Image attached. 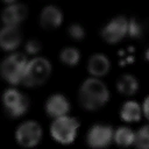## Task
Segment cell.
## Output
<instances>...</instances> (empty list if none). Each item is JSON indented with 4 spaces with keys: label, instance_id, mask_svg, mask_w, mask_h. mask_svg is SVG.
Masks as SVG:
<instances>
[{
    "label": "cell",
    "instance_id": "obj_1",
    "mask_svg": "<svg viewBox=\"0 0 149 149\" xmlns=\"http://www.w3.org/2000/svg\"><path fill=\"white\" fill-rule=\"evenodd\" d=\"M109 100V90L99 77H88L79 86L78 101L87 111H95Z\"/></svg>",
    "mask_w": 149,
    "mask_h": 149
},
{
    "label": "cell",
    "instance_id": "obj_9",
    "mask_svg": "<svg viewBox=\"0 0 149 149\" xmlns=\"http://www.w3.org/2000/svg\"><path fill=\"white\" fill-rule=\"evenodd\" d=\"M44 108H45V113L50 118L55 119V118H58V116L66 115L69 113L70 102H69V99L64 94L52 93L45 100Z\"/></svg>",
    "mask_w": 149,
    "mask_h": 149
},
{
    "label": "cell",
    "instance_id": "obj_16",
    "mask_svg": "<svg viewBox=\"0 0 149 149\" xmlns=\"http://www.w3.org/2000/svg\"><path fill=\"white\" fill-rule=\"evenodd\" d=\"M135 133L128 127H119L113 133V142L119 147H129L134 144Z\"/></svg>",
    "mask_w": 149,
    "mask_h": 149
},
{
    "label": "cell",
    "instance_id": "obj_5",
    "mask_svg": "<svg viewBox=\"0 0 149 149\" xmlns=\"http://www.w3.org/2000/svg\"><path fill=\"white\" fill-rule=\"evenodd\" d=\"M2 104L5 112L10 118L23 115L29 107V99L26 94L14 87H8L2 94Z\"/></svg>",
    "mask_w": 149,
    "mask_h": 149
},
{
    "label": "cell",
    "instance_id": "obj_18",
    "mask_svg": "<svg viewBox=\"0 0 149 149\" xmlns=\"http://www.w3.org/2000/svg\"><path fill=\"white\" fill-rule=\"evenodd\" d=\"M146 23L139 19V17H132L128 19V33L127 35H129L133 38H141L144 33H146Z\"/></svg>",
    "mask_w": 149,
    "mask_h": 149
},
{
    "label": "cell",
    "instance_id": "obj_7",
    "mask_svg": "<svg viewBox=\"0 0 149 149\" xmlns=\"http://www.w3.org/2000/svg\"><path fill=\"white\" fill-rule=\"evenodd\" d=\"M128 33V19L123 15L112 17L101 28V37L108 43H118Z\"/></svg>",
    "mask_w": 149,
    "mask_h": 149
},
{
    "label": "cell",
    "instance_id": "obj_19",
    "mask_svg": "<svg viewBox=\"0 0 149 149\" xmlns=\"http://www.w3.org/2000/svg\"><path fill=\"white\" fill-rule=\"evenodd\" d=\"M134 144L141 149H149V123L142 126L135 133Z\"/></svg>",
    "mask_w": 149,
    "mask_h": 149
},
{
    "label": "cell",
    "instance_id": "obj_22",
    "mask_svg": "<svg viewBox=\"0 0 149 149\" xmlns=\"http://www.w3.org/2000/svg\"><path fill=\"white\" fill-rule=\"evenodd\" d=\"M142 112H143L144 116L149 120V95H147L146 99L143 100V104H142Z\"/></svg>",
    "mask_w": 149,
    "mask_h": 149
},
{
    "label": "cell",
    "instance_id": "obj_2",
    "mask_svg": "<svg viewBox=\"0 0 149 149\" xmlns=\"http://www.w3.org/2000/svg\"><path fill=\"white\" fill-rule=\"evenodd\" d=\"M50 73V62L42 56H34L27 62L21 83L28 87L40 86L49 78Z\"/></svg>",
    "mask_w": 149,
    "mask_h": 149
},
{
    "label": "cell",
    "instance_id": "obj_10",
    "mask_svg": "<svg viewBox=\"0 0 149 149\" xmlns=\"http://www.w3.org/2000/svg\"><path fill=\"white\" fill-rule=\"evenodd\" d=\"M28 13V8L21 2H13L7 5L1 13V19L3 24L8 26H19Z\"/></svg>",
    "mask_w": 149,
    "mask_h": 149
},
{
    "label": "cell",
    "instance_id": "obj_15",
    "mask_svg": "<svg viewBox=\"0 0 149 149\" xmlns=\"http://www.w3.org/2000/svg\"><path fill=\"white\" fill-rule=\"evenodd\" d=\"M116 88L123 95H133L139 90V80L132 73H123L116 81Z\"/></svg>",
    "mask_w": 149,
    "mask_h": 149
},
{
    "label": "cell",
    "instance_id": "obj_3",
    "mask_svg": "<svg viewBox=\"0 0 149 149\" xmlns=\"http://www.w3.org/2000/svg\"><path fill=\"white\" fill-rule=\"evenodd\" d=\"M78 128V120L66 114L52 120L50 125V134L56 142L62 144H70L74 141Z\"/></svg>",
    "mask_w": 149,
    "mask_h": 149
},
{
    "label": "cell",
    "instance_id": "obj_17",
    "mask_svg": "<svg viewBox=\"0 0 149 149\" xmlns=\"http://www.w3.org/2000/svg\"><path fill=\"white\" fill-rule=\"evenodd\" d=\"M59 59L62 61V63L69 66H73L79 62L80 52L74 47H64L59 52Z\"/></svg>",
    "mask_w": 149,
    "mask_h": 149
},
{
    "label": "cell",
    "instance_id": "obj_24",
    "mask_svg": "<svg viewBox=\"0 0 149 149\" xmlns=\"http://www.w3.org/2000/svg\"><path fill=\"white\" fill-rule=\"evenodd\" d=\"M3 2H6L7 5H9V3H13V2H16V0H2Z\"/></svg>",
    "mask_w": 149,
    "mask_h": 149
},
{
    "label": "cell",
    "instance_id": "obj_20",
    "mask_svg": "<svg viewBox=\"0 0 149 149\" xmlns=\"http://www.w3.org/2000/svg\"><path fill=\"white\" fill-rule=\"evenodd\" d=\"M68 33H69V35L73 40H77V41L84 38V36H85V29H84V27L81 24L77 23V22L76 23H71L68 27Z\"/></svg>",
    "mask_w": 149,
    "mask_h": 149
},
{
    "label": "cell",
    "instance_id": "obj_23",
    "mask_svg": "<svg viewBox=\"0 0 149 149\" xmlns=\"http://www.w3.org/2000/svg\"><path fill=\"white\" fill-rule=\"evenodd\" d=\"M144 57H146V59L149 61V45H148V48H147L146 51H144Z\"/></svg>",
    "mask_w": 149,
    "mask_h": 149
},
{
    "label": "cell",
    "instance_id": "obj_8",
    "mask_svg": "<svg viewBox=\"0 0 149 149\" xmlns=\"http://www.w3.org/2000/svg\"><path fill=\"white\" fill-rule=\"evenodd\" d=\"M113 128L106 123L93 125L86 134V143L92 148L108 147L113 141Z\"/></svg>",
    "mask_w": 149,
    "mask_h": 149
},
{
    "label": "cell",
    "instance_id": "obj_12",
    "mask_svg": "<svg viewBox=\"0 0 149 149\" xmlns=\"http://www.w3.org/2000/svg\"><path fill=\"white\" fill-rule=\"evenodd\" d=\"M40 26L44 29H55L61 26L63 21L62 10L55 5H47L42 8L38 16Z\"/></svg>",
    "mask_w": 149,
    "mask_h": 149
},
{
    "label": "cell",
    "instance_id": "obj_6",
    "mask_svg": "<svg viewBox=\"0 0 149 149\" xmlns=\"http://www.w3.org/2000/svg\"><path fill=\"white\" fill-rule=\"evenodd\" d=\"M15 137L21 147L33 148L42 139V128L40 123L34 120L23 121L17 126Z\"/></svg>",
    "mask_w": 149,
    "mask_h": 149
},
{
    "label": "cell",
    "instance_id": "obj_11",
    "mask_svg": "<svg viewBox=\"0 0 149 149\" xmlns=\"http://www.w3.org/2000/svg\"><path fill=\"white\" fill-rule=\"evenodd\" d=\"M22 40V34L19 26H8L3 24L0 30V45L3 50L12 51L15 50Z\"/></svg>",
    "mask_w": 149,
    "mask_h": 149
},
{
    "label": "cell",
    "instance_id": "obj_13",
    "mask_svg": "<svg viewBox=\"0 0 149 149\" xmlns=\"http://www.w3.org/2000/svg\"><path fill=\"white\" fill-rule=\"evenodd\" d=\"M111 68L109 58L102 52L92 54L87 61V71L93 77H102L105 76Z\"/></svg>",
    "mask_w": 149,
    "mask_h": 149
},
{
    "label": "cell",
    "instance_id": "obj_21",
    "mask_svg": "<svg viewBox=\"0 0 149 149\" xmlns=\"http://www.w3.org/2000/svg\"><path fill=\"white\" fill-rule=\"evenodd\" d=\"M24 50L28 55H36L40 50H41V43L40 41L35 40V38H30L24 44Z\"/></svg>",
    "mask_w": 149,
    "mask_h": 149
},
{
    "label": "cell",
    "instance_id": "obj_14",
    "mask_svg": "<svg viewBox=\"0 0 149 149\" xmlns=\"http://www.w3.org/2000/svg\"><path fill=\"white\" fill-rule=\"evenodd\" d=\"M142 106L135 100H127L120 108V116L126 122L139 121L142 116Z\"/></svg>",
    "mask_w": 149,
    "mask_h": 149
},
{
    "label": "cell",
    "instance_id": "obj_4",
    "mask_svg": "<svg viewBox=\"0 0 149 149\" xmlns=\"http://www.w3.org/2000/svg\"><path fill=\"white\" fill-rule=\"evenodd\" d=\"M27 62H28V58L23 54H20V52L9 54L1 62L2 78L12 85H16L21 83Z\"/></svg>",
    "mask_w": 149,
    "mask_h": 149
}]
</instances>
